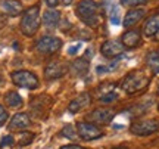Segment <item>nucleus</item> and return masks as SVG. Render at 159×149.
Listing matches in <instances>:
<instances>
[{
	"instance_id": "1",
	"label": "nucleus",
	"mask_w": 159,
	"mask_h": 149,
	"mask_svg": "<svg viewBox=\"0 0 159 149\" xmlns=\"http://www.w3.org/2000/svg\"><path fill=\"white\" fill-rule=\"evenodd\" d=\"M77 15L78 18L89 27L96 28L100 24L99 16V5L94 0H81L77 6Z\"/></svg>"
},
{
	"instance_id": "2",
	"label": "nucleus",
	"mask_w": 159,
	"mask_h": 149,
	"mask_svg": "<svg viewBox=\"0 0 159 149\" xmlns=\"http://www.w3.org/2000/svg\"><path fill=\"white\" fill-rule=\"evenodd\" d=\"M149 84V77L143 71H133L121 81V89L128 95H134L137 92H142Z\"/></svg>"
},
{
	"instance_id": "3",
	"label": "nucleus",
	"mask_w": 159,
	"mask_h": 149,
	"mask_svg": "<svg viewBox=\"0 0 159 149\" xmlns=\"http://www.w3.org/2000/svg\"><path fill=\"white\" fill-rule=\"evenodd\" d=\"M40 28V9L39 6H33L24 12L21 19V30L25 35H34Z\"/></svg>"
},
{
	"instance_id": "4",
	"label": "nucleus",
	"mask_w": 159,
	"mask_h": 149,
	"mask_svg": "<svg viewBox=\"0 0 159 149\" xmlns=\"http://www.w3.org/2000/svg\"><path fill=\"white\" fill-rule=\"evenodd\" d=\"M12 81L13 84H16L18 87H22V89H37L39 87V78L35 77V74L25 71V69H19V71H13L12 72Z\"/></svg>"
},
{
	"instance_id": "5",
	"label": "nucleus",
	"mask_w": 159,
	"mask_h": 149,
	"mask_svg": "<svg viewBox=\"0 0 159 149\" xmlns=\"http://www.w3.org/2000/svg\"><path fill=\"white\" fill-rule=\"evenodd\" d=\"M159 130V123L156 120H139L130 126V132L136 136H149Z\"/></svg>"
},
{
	"instance_id": "6",
	"label": "nucleus",
	"mask_w": 159,
	"mask_h": 149,
	"mask_svg": "<svg viewBox=\"0 0 159 149\" xmlns=\"http://www.w3.org/2000/svg\"><path fill=\"white\" fill-rule=\"evenodd\" d=\"M77 133L84 140H96L103 136V132L90 121H81L77 124Z\"/></svg>"
},
{
	"instance_id": "7",
	"label": "nucleus",
	"mask_w": 159,
	"mask_h": 149,
	"mask_svg": "<svg viewBox=\"0 0 159 149\" xmlns=\"http://www.w3.org/2000/svg\"><path fill=\"white\" fill-rule=\"evenodd\" d=\"M62 46V40L57 39V37H52V35H46V37H41L39 41H37V50L43 55H52L61 49Z\"/></svg>"
},
{
	"instance_id": "8",
	"label": "nucleus",
	"mask_w": 159,
	"mask_h": 149,
	"mask_svg": "<svg viewBox=\"0 0 159 149\" xmlns=\"http://www.w3.org/2000/svg\"><path fill=\"white\" fill-rule=\"evenodd\" d=\"M114 117H115V111L111 108H97L87 115V118L90 120V123L100 124V126L109 124L111 121L114 120Z\"/></svg>"
},
{
	"instance_id": "9",
	"label": "nucleus",
	"mask_w": 159,
	"mask_h": 149,
	"mask_svg": "<svg viewBox=\"0 0 159 149\" xmlns=\"http://www.w3.org/2000/svg\"><path fill=\"white\" fill-rule=\"evenodd\" d=\"M100 52H102V55L105 58H115L119 56L124 52V46L118 40H106L105 43H102Z\"/></svg>"
},
{
	"instance_id": "10",
	"label": "nucleus",
	"mask_w": 159,
	"mask_h": 149,
	"mask_svg": "<svg viewBox=\"0 0 159 149\" xmlns=\"http://www.w3.org/2000/svg\"><path fill=\"white\" fill-rule=\"evenodd\" d=\"M31 126V118L27 112H18L11 118L9 123V130L12 132H22L24 128Z\"/></svg>"
},
{
	"instance_id": "11",
	"label": "nucleus",
	"mask_w": 159,
	"mask_h": 149,
	"mask_svg": "<svg viewBox=\"0 0 159 149\" xmlns=\"http://www.w3.org/2000/svg\"><path fill=\"white\" fill-rule=\"evenodd\" d=\"M68 67L62 62H50L44 69V77L47 80H56L66 74Z\"/></svg>"
},
{
	"instance_id": "12",
	"label": "nucleus",
	"mask_w": 159,
	"mask_h": 149,
	"mask_svg": "<svg viewBox=\"0 0 159 149\" xmlns=\"http://www.w3.org/2000/svg\"><path fill=\"white\" fill-rule=\"evenodd\" d=\"M91 102V96L89 95V93H81L80 96H77L75 99H72L71 102H69V112L71 114H77V112H80L83 108H85V106H89Z\"/></svg>"
},
{
	"instance_id": "13",
	"label": "nucleus",
	"mask_w": 159,
	"mask_h": 149,
	"mask_svg": "<svg viewBox=\"0 0 159 149\" xmlns=\"http://www.w3.org/2000/svg\"><path fill=\"white\" fill-rule=\"evenodd\" d=\"M89 68H90V63H89V59H87V58L75 59L74 62H71V65H69V71H71V74L75 75V77H84V75L89 72Z\"/></svg>"
},
{
	"instance_id": "14",
	"label": "nucleus",
	"mask_w": 159,
	"mask_h": 149,
	"mask_svg": "<svg viewBox=\"0 0 159 149\" xmlns=\"http://www.w3.org/2000/svg\"><path fill=\"white\" fill-rule=\"evenodd\" d=\"M140 40H142L140 31H137V30H130V31H125L124 34H122L121 43H122V46L127 47V49H134V47L140 43Z\"/></svg>"
},
{
	"instance_id": "15",
	"label": "nucleus",
	"mask_w": 159,
	"mask_h": 149,
	"mask_svg": "<svg viewBox=\"0 0 159 149\" xmlns=\"http://www.w3.org/2000/svg\"><path fill=\"white\" fill-rule=\"evenodd\" d=\"M144 13H146V11H144V9H142V7L131 9V11H128L127 13H125L122 25H124L125 28H130V27H133V25H136V24L139 22L143 16H144Z\"/></svg>"
},
{
	"instance_id": "16",
	"label": "nucleus",
	"mask_w": 159,
	"mask_h": 149,
	"mask_svg": "<svg viewBox=\"0 0 159 149\" xmlns=\"http://www.w3.org/2000/svg\"><path fill=\"white\" fill-rule=\"evenodd\" d=\"M0 7L9 16H16V15H19L22 12V5L18 0H2Z\"/></svg>"
},
{
	"instance_id": "17",
	"label": "nucleus",
	"mask_w": 159,
	"mask_h": 149,
	"mask_svg": "<svg viewBox=\"0 0 159 149\" xmlns=\"http://www.w3.org/2000/svg\"><path fill=\"white\" fill-rule=\"evenodd\" d=\"M158 31H159V13H156V15L150 16L146 21L144 27H143V33H144L146 37H153V35H156Z\"/></svg>"
},
{
	"instance_id": "18",
	"label": "nucleus",
	"mask_w": 159,
	"mask_h": 149,
	"mask_svg": "<svg viewBox=\"0 0 159 149\" xmlns=\"http://www.w3.org/2000/svg\"><path fill=\"white\" fill-rule=\"evenodd\" d=\"M59 21H61V12L56 11V9H49L43 15V24H44V27H47V28L56 27L57 24H59Z\"/></svg>"
},
{
	"instance_id": "19",
	"label": "nucleus",
	"mask_w": 159,
	"mask_h": 149,
	"mask_svg": "<svg viewBox=\"0 0 159 149\" xmlns=\"http://www.w3.org/2000/svg\"><path fill=\"white\" fill-rule=\"evenodd\" d=\"M5 102H6V105H7L9 108H19V106H22V98H21L16 92L6 93Z\"/></svg>"
},
{
	"instance_id": "20",
	"label": "nucleus",
	"mask_w": 159,
	"mask_h": 149,
	"mask_svg": "<svg viewBox=\"0 0 159 149\" xmlns=\"http://www.w3.org/2000/svg\"><path fill=\"white\" fill-rule=\"evenodd\" d=\"M146 62L155 74H159V52H150L146 58Z\"/></svg>"
},
{
	"instance_id": "21",
	"label": "nucleus",
	"mask_w": 159,
	"mask_h": 149,
	"mask_svg": "<svg viewBox=\"0 0 159 149\" xmlns=\"http://www.w3.org/2000/svg\"><path fill=\"white\" fill-rule=\"evenodd\" d=\"M34 134L30 132H21V136H19V146H27V145H30L33 140H34Z\"/></svg>"
},
{
	"instance_id": "22",
	"label": "nucleus",
	"mask_w": 159,
	"mask_h": 149,
	"mask_svg": "<svg viewBox=\"0 0 159 149\" xmlns=\"http://www.w3.org/2000/svg\"><path fill=\"white\" fill-rule=\"evenodd\" d=\"M116 99H118V93L114 92V90H111V92L103 93V96H100V102L111 103V102H114V100H116Z\"/></svg>"
},
{
	"instance_id": "23",
	"label": "nucleus",
	"mask_w": 159,
	"mask_h": 149,
	"mask_svg": "<svg viewBox=\"0 0 159 149\" xmlns=\"http://www.w3.org/2000/svg\"><path fill=\"white\" fill-rule=\"evenodd\" d=\"M148 2L149 0H121V5L125 6V7H134V6L139 5H144Z\"/></svg>"
},
{
	"instance_id": "24",
	"label": "nucleus",
	"mask_w": 159,
	"mask_h": 149,
	"mask_svg": "<svg viewBox=\"0 0 159 149\" xmlns=\"http://www.w3.org/2000/svg\"><path fill=\"white\" fill-rule=\"evenodd\" d=\"M62 136H65V137H69V139H74L75 137V132H74V128H72V126L63 127Z\"/></svg>"
},
{
	"instance_id": "25",
	"label": "nucleus",
	"mask_w": 159,
	"mask_h": 149,
	"mask_svg": "<svg viewBox=\"0 0 159 149\" xmlns=\"http://www.w3.org/2000/svg\"><path fill=\"white\" fill-rule=\"evenodd\" d=\"M7 118H9V115H7V111H6V108L0 105V127L3 126L6 121H7Z\"/></svg>"
},
{
	"instance_id": "26",
	"label": "nucleus",
	"mask_w": 159,
	"mask_h": 149,
	"mask_svg": "<svg viewBox=\"0 0 159 149\" xmlns=\"http://www.w3.org/2000/svg\"><path fill=\"white\" fill-rule=\"evenodd\" d=\"M13 145V137L12 136H5V137L2 139V142H0V148H6V146H12Z\"/></svg>"
},
{
	"instance_id": "27",
	"label": "nucleus",
	"mask_w": 159,
	"mask_h": 149,
	"mask_svg": "<svg viewBox=\"0 0 159 149\" xmlns=\"http://www.w3.org/2000/svg\"><path fill=\"white\" fill-rule=\"evenodd\" d=\"M80 47H81V44H72V46L68 49V55H71V56H74L75 53L80 50Z\"/></svg>"
},
{
	"instance_id": "28",
	"label": "nucleus",
	"mask_w": 159,
	"mask_h": 149,
	"mask_svg": "<svg viewBox=\"0 0 159 149\" xmlns=\"http://www.w3.org/2000/svg\"><path fill=\"white\" fill-rule=\"evenodd\" d=\"M111 21H112V24H115V25H118V24H119L118 9H116V7H115V9H114V13H112V18H111Z\"/></svg>"
},
{
	"instance_id": "29",
	"label": "nucleus",
	"mask_w": 159,
	"mask_h": 149,
	"mask_svg": "<svg viewBox=\"0 0 159 149\" xmlns=\"http://www.w3.org/2000/svg\"><path fill=\"white\" fill-rule=\"evenodd\" d=\"M59 149H84V148L80 146V145H63V146H61Z\"/></svg>"
},
{
	"instance_id": "30",
	"label": "nucleus",
	"mask_w": 159,
	"mask_h": 149,
	"mask_svg": "<svg viewBox=\"0 0 159 149\" xmlns=\"http://www.w3.org/2000/svg\"><path fill=\"white\" fill-rule=\"evenodd\" d=\"M57 3H59V0H46V5L49 7H55Z\"/></svg>"
},
{
	"instance_id": "31",
	"label": "nucleus",
	"mask_w": 159,
	"mask_h": 149,
	"mask_svg": "<svg viewBox=\"0 0 159 149\" xmlns=\"http://www.w3.org/2000/svg\"><path fill=\"white\" fill-rule=\"evenodd\" d=\"M108 71V67H97V72L102 74V72H106Z\"/></svg>"
},
{
	"instance_id": "32",
	"label": "nucleus",
	"mask_w": 159,
	"mask_h": 149,
	"mask_svg": "<svg viewBox=\"0 0 159 149\" xmlns=\"http://www.w3.org/2000/svg\"><path fill=\"white\" fill-rule=\"evenodd\" d=\"M71 3H72V0H62L63 6H68V5H71Z\"/></svg>"
},
{
	"instance_id": "33",
	"label": "nucleus",
	"mask_w": 159,
	"mask_h": 149,
	"mask_svg": "<svg viewBox=\"0 0 159 149\" xmlns=\"http://www.w3.org/2000/svg\"><path fill=\"white\" fill-rule=\"evenodd\" d=\"M2 83H3V74L0 72V84H2Z\"/></svg>"
},
{
	"instance_id": "34",
	"label": "nucleus",
	"mask_w": 159,
	"mask_h": 149,
	"mask_svg": "<svg viewBox=\"0 0 159 149\" xmlns=\"http://www.w3.org/2000/svg\"><path fill=\"white\" fill-rule=\"evenodd\" d=\"M156 40H159V31L156 33Z\"/></svg>"
},
{
	"instance_id": "35",
	"label": "nucleus",
	"mask_w": 159,
	"mask_h": 149,
	"mask_svg": "<svg viewBox=\"0 0 159 149\" xmlns=\"http://www.w3.org/2000/svg\"><path fill=\"white\" fill-rule=\"evenodd\" d=\"M115 149H128V148H115Z\"/></svg>"
},
{
	"instance_id": "36",
	"label": "nucleus",
	"mask_w": 159,
	"mask_h": 149,
	"mask_svg": "<svg viewBox=\"0 0 159 149\" xmlns=\"http://www.w3.org/2000/svg\"><path fill=\"white\" fill-rule=\"evenodd\" d=\"M158 92H159V89H158Z\"/></svg>"
}]
</instances>
